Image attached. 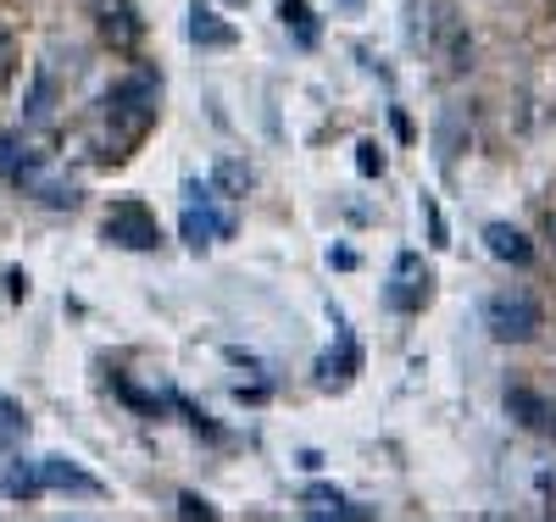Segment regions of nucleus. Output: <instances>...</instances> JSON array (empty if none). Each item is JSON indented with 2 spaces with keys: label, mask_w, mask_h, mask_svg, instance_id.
Returning a JSON list of instances; mask_svg holds the SVG:
<instances>
[{
  "label": "nucleus",
  "mask_w": 556,
  "mask_h": 522,
  "mask_svg": "<svg viewBox=\"0 0 556 522\" xmlns=\"http://www.w3.org/2000/svg\"><path fill=\"white\" fill-rule=\"evenodd\" d=\"M429 295H434V272H429V262L417 256V251H401L395 267H390V283H384V306L401 311V317H412V311H424V306H429Z\"/></svg>",
  "instance_id": "20e7f679"
},
{
  "label": "nucleus",
  "mask_w": 556,
  "mask_h": 522,
  "mask_svg": "<svg viewBox=\"0 0 556 522\" xmlns=\"http://www.w3.org/2000/svg\"><path fill=\"white\" fill-rule=\"evenodd\" d=\"M223 195L206 183H190V206H184V222H178V233H184V245L190 251H206V245H217V240H235V212L228 206H217Z\"/></svg>",
  "instance_id": "7ed1b4c3"
},
{
  "label": "nucleus",
  "mask_w": 556,
  "mask_h": 522,
  "mask_svg": "<svg viewBox=\"0 0 556 522\" xmlns=\"http://www.w3.org/2000/svg\"><path fill=\"white\" fill-rule=\"evenodd\" d=\"M551 240H556V217H551Z\"/></svg>",
  "instance_id": "bb28decb"
},
{
  "label": "nucleus",
  "mask_w": 556,
  "mask_h": 522,
  "mask_svg": "<svg viewBox=\"0 0 556 522\" xmlns=\"http://www.w3.org/2000/svg\"><path fill=\"white\" fill-rule=\"evenodd\" d=\"M17 189L23 195H34L39 206H56V212H73L78 201H84V189H78V178H67V173H56L51 162H39L28 178H17Z\"/></svg>",
  "instance_id": "6e6552de"
},
{
  "label": "nucleus",
  "mask_w": 556,
  "mask_h": 522,
  "mask_svg": "<svg viewBox=\"0 0 556 522\" xmlns=\"http://www.w3.org/2000/svg\"><path fill=\"white\" fill-rule=\"evenodd\" d=\"M23 440H28V411L12 395H0V450H12Z\"/></svg>",
  "instance_id": "6ab92c4d"
},
{
  "label": "nucleus",
  "mask_w": 556,
  "mask_h": 522,
  "mask_svg": "<svg viewBox=\"0 0 556 522\" xmlns=\"http://www.w3.org/2000/svg\"><path fill=\"white\" fill-rule=\"evenodd\" d=\"M156 101H162V78L151 67L128 73L106 101H101V123H96V156L101 162H123L139 139L156 123Z\"/></svg>",
  "instance_id": "f257e3e1"
},
{
  "label": "nucleus",
  "mask_w": 556,
  "mask_h": 522,
  "mask_svg": "<svg viewBox=\"0 0 556 522\" xmlns=\"http://www.w3.org/2000/svg\"><path fill=\"white\" fill-rule=\"evenodd\" d=\"M39 484L51 495H101V479H89L67 456H39Z\"/></svg>",
  "instance_id": "9d476101"
},
{
  "label": "nucleus",
  "mask_w": 556,
  "mask_h": 522,
  "mask_svg": "<svg viewBox=\"0 0 556 522\" xmlns=\"http://www.w3.org/2000/svg\"><path fill=\"white\" fill-rule=\"evenodd\" d=\"M96 28L117 56H134L146 39V17L134 12V0H96Z\"/></svg>",
  "instance_id": "0eeeda50"
},
{
  "label": "nucleus",
  "mask_w": 556,
  "mask_h": 522,
  "mask_svg": "<svg viewBox=\"0 0 556 522\" xmlns=\"http://www.w3.org/2000/svg\"><path fill=\"white\" fill-rule=\"evenodd\" d=\"M12 67H17V56H12V39H7V28H0V89L12 84Z\"/></svg>",
  "instance_id": "b1692460"
},
{
  "label": "nucleus",
  "mask_w": 556,
  "mask_h": 522,
  "mask_svg": "<svg viewBox=\"0 0 556 522\" xmlns=\"http://www.w3.org/2000/svg\"><path fill=\"white\" fill-rule=\"evenodd\" d=\"M256 183V173L240 162V156H217V167H212V189L223 201H245V189Z\"/></svg>",
  "instance_id": "dca6fc26"
},
{
  "label": "nucleus",
  "mask_w": 556,
  "mask_h": 522,
  "mask_svg": "<svg viewBox=\"0 0 556 522\" xmlns=\"http://www.w3.org/2000/svg\"><path fill=\"white\" fill-rule=\"evenodd\" d=\"M0 495H7V500H39L45 495V484H39V461L34 456H12L7 461V472H0Z\"/></svg>",
  "instance_id": "ddd939ff"
},
{
  "label": "nucleus",
  "mask_w": 556,
  "mask_h": 522,
  "mask_svg": "<svg viewBox=\"0 0 556 522\" xmlns=\"http://www.w3.org/2000/svg\"><path fill=\"white\" fill-rule=\"evenodd\" d=\"M545 434L556 440V406H545Z\"/></svg>",
  "instance_id": "a878e982"
},
{
  "label": "nucleus",
  "mask_w": 556,
  "mask_h": 522,
  "mask_svg": "<svg viewBox=\"0 0 556 522\" xmlns=\"http://www.w3.org/2000/svg\"><path fill=\"white\" fill-rule=\"evenodd\" d=\"M484 328H490V340L495 345H529L540 340V328H545V311L529 290H518V283H506V290H495L484 301Z\"/></svg>",
  "instance_id": "f03ea898"
},
{
  "label": "nucleus",
  "mask_w": 556,
  "mask_h": 522,
  "mask_svg": "<svg viewBox=\"0 0 556 522\" xmlns=\"http://www.w3.org/2000/svg\"><path fill=\"white\" fill-rule=\"evenodd\" d=\"M7 283H12V301H23V295H28V278H23V272H7Z\"/></svg>",
  "instance_id": "393cba45"
},
{
  "label": "nucleus",
  "mask_w": 556,
  "mask_h": 522,
  "mask_svg": "<svg viewBox=\"0 0 556 522\" xmlns=\"http://www.w3.org/2000/svg\"><path fill=\"white\" fill-rule=\"evenodd\" d=\"M345 7H362V0H345Z\"/></svg>",
  "instance_id": "cd10ccee"
},
{
  "label": "nucleus",
  "mask_w": 556,
  "mask_h": 522,
  "mask_svg": "<svg viewBox=\"0 0 556 522\" xmlns=\"http://www.w3.org/2000/svg\"><path fill=\"white\" fill-rule=\"evenodd\" d=\"M551 12H556V0H551Z\"/></svg>",
  "instance_id": "c85d7f7f"
},
{
  "label": "nucleus",
  "mask_w": 556,
  "mask_h": 522,
  "mask_svg": "<svg viewBox=\"0 0 556 522\" xmlns=\"http://www.w3.org/2000/svg\"><path fill=\"white\" fill-rule=\"evenodd\" d=\"M39 162H51V151H45V139L28 133V128H12V133H0V178H28Z\"/></svg>",
  "instance_id": "1a4fd4ad"
},
{
  "label": "nucleus",
  "mask_w": 556,
  "mask_h": 522,
  "mask_svg": "<svg viewBox=\"0 0 556 522\" xmlns=\"http://www.w3.org/2000/svg\"><path fill=\"white\" fill-rule=\"evenodd\" d=\"M429 51H434V62L451 73V78H462L473 67V39H468V28H462V17L451 12V7H440V17H434V28H429Z\"/></svg>",
  "instance_id": "423d86ee"
},
{
  "label": "nucleus",
  "mask_w": 556,
  "mask_h": 522,
  "mask_svg": "<svg viewBox=\"0 0 556 522\" xmlns=\"http://www.w3.org/2000/svg\"><path fill=\"white\" fill-rule=\"evenodd\" d=\"M106 233V245H123V251H156L162 245V228L151 217V206H139V201H117L101 222Z\"/></svg>",
  "instance_id": "39448f33"
},
{
  "label": "nucleus",
  "mask_w": 556,
  "mask_h": 522,
  "mask_svg": "<svg viewBox=\"0 0 556 522\" xmlns=\"http://www.w3.org/2000/svg\"><path fill=\"white\" fill-rule=\"evenodd\" d=\"M278 17H285V28L295 34V44H301V51H312V44H317V17H312V7H306V0H278Z\"/></svg>",
  "instance_id": "f3484780"
},
{
  "label": "nucleus",
  "mask_w": 556,
  "mask_h": 522,
  "mask_svg": "<svg viewBox=\"0 0 556 522\" xmlns=\"http://www.w3.org/2000/svg\"><path fill=\"white\" fill-rule=\"evenodd\" d=\"M356 173L362 178H379L384 173V151L374 145V139H362V145H356Z\"/></svg>",
  "instance_id": "4be33fe9"
},
{
  "label": "nucleus",
  "mask_w": 556,
  "mask_h": 522,
  "mask_svg": "<svg viewBox=\"0 0 556 522\" xmlns=\"http://www.w3.org/2000/svg\"><path fill=\"white\" fill-rule=\"evenodd\" d=\"M301 511L306 517H317V522H356V517H374V506H356V500H345L340 489H329V484H312L306 495H301Z\"/></svg>",
  "instance_id": "9b49d317"
},
{
  "label": "nucleus",
  "mask_w": 556,
  "mask_h": 522,
  "mask_svg": "<svg viewBox=\"0 0 556 522\" xmlns=\"http://www.w3.org/2000/svg\"><path fill=\"white\" fill-rule=\"evenodd\" d=\"M484 245H490L495 262H513V267H529L534 262V240H529L523 228H513V222H490L484 228Z\"/></svg>",
  "instance_id": "f8f14e48"
},
{
  "label": "nucleus",
  "mask_w": 556,
  "mask_h": 522,
  "mask_svg": "<svg viewBox=\"0 0 556 522\" xmlns=\"http://www.w3.org/2000/svg\"><path fill=\"white\" fill-rule=\"evenodd\" d=\"M190 39H195V44H235V28L217 23V12L195 7V12H190Z\"/></svg>",
  "instance_id": "aec40b11"
},
{
  "label": "nucleus",
  "mask_w": 556,
  "mask_h": 522,
  "mask_svg": "<svg viewBox=\"0 0 556 522\" xmlns=\"http://www.w3.org/2000/svg\"><path fill=\"white\" fill-rule=\"evenodd\" d=\"M178 517H190V522H195V517H201V522H212V517H217V511H212V506H206V500H201V495H178Z\"/></svg>",
  "instance_id": "5701e85b"
},
{
  "label": "nucleus",
  "mask_w": 556,
  "mask_h": 522,
  "mask_svg": "<svg viewBox=\"0 0 556 522\" xmlns=\"http://www.w3.org/2000/svg\"><path fill=\"white\" fill-rule=\"evenodd\" d=\"M545 406H551V400H540V395H529V390H506V411L518 417V429L545 434Z\"/></svg>",
  "instance_id": "a211bd4d"
},
{
  "label": "nucleus",
  "mask_w": 556,
  "mask_h": 522,
  "mask_svg": "<svg viewBox=\"0 0 556 522\" xmlns=\"http://www.w3.org/2000/svg\"><path fill=\"white\" fill-rule=\"evenodd\" d=\"M434 145H440V167L451 173V167H456V156L468 151V112H462V106H445V112H440V133H434Z\"/></svg>",
  "instance_id": "4468645a"
},
{
  "label": "nucleus",
  "mask_w": 556,
  "mask_h": 522,
  "mask_svg": "<svg viewBox=\"0 0 556 522\" xmlns=\"http://www.w3.org/2000/svg\"><path fill=\"white\" fill-rule=\"evenodd\" d=\"M351 372H356V340L340 334V356L329 351V356L317 361V390H345V384H351Z\"/></svg>",
  "instance_id": "2eb2a0df"
},
{
  "label": "nucleus",
  "mask_w": 556,
  "mask_h": 522,
  "mask_svg": "<svg viewBox=\"0 0 556 522\" xmlns=\"http://www.w3.org/2000/svg\"><path fill=\"white\" fill-rule=\"evenodd\" d=\"M51 101H56L51 67H39V73H34V94H28V112H23V123H28V128H34V123H45V117H51Z\"/></svg>",
  "instance_id": "412c9836"
}]
</instances>
